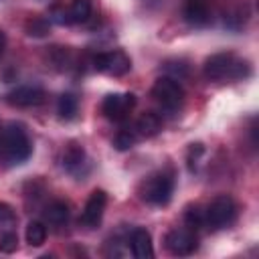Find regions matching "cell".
<instances>
[{"instance_id": "5b68a950", "label": "cell", "mask_w": 259, "mask_h": 259, "mask_svg": "<svg viewBox=\"0 0 259 259\" xmlns=\"http://www.w3.org/2000/svg\"><path fill=\"white\" fill-rule=\"evenodd\" d=\"M237 219V204L229 194H219L204 210V227L219 231L233 225Z\"/></svg>"}, {"instance_id": "8fae6325", "label": "cell", "mask_w": 259, "mask_h": 259, "mask_svg": "<svg viewBox=\"0 0 259 259\" xmlns=\"http://www.w3.org/2000/svg\"><path fill=\"white\" fill-rule=\"evenodd\" d=\"M63 168L73 176H83V172L87 168V156L79 144L73 142L67 146L65 154H63Z\"/></svg>"}, {"instance_id": "4fadbf2b", "label": "cell", "mask_w": 259, "mask_h": 259, "mask_svg": "<svg viewBox=\"0 0 259 259\" xmlns=\"http://www.w3.org/2000/svg\"><path fill=\"white\" fill-rule=\"evenodd\" d=\"M184 16L192 26H204L208 22V18H210L206 0H186Z\"/></svg>"}, {"instance_id": "ac0fdd59", "label": "cell", "mask_w": 259, "mask_h": 259, "mask_svg": "<svg viewBox=\"0 0 259 259\" xmlns=\"http://www.w3.org/2000/svg\"><path fill=\"white\" fill-rule=\"evenodd\" d=\"M24 235H26V243L30 247H40L45 243V239H47V227L42 223H38V221H30Z\"/></svg>"}, {"instance_id": "9c48e42d", "label": "cell", "mask_w": 259, "mask_h": 259, "mask_svg": "<svg viewBox=\"0 0 259 259\" xmlns=\"http://www.w3.org/2000/svg\"><path fill=\"white\" fill-rule=\"evenodd\" d=\"M196 245L198 241L192 229H172L166 235V249L172 255H190Z\"/></svg>"}, {"instance_id": "e0dca14e", "label": "cell", "mask_w": 259, "mask_h": 259, "mask_svg": "<svg viewBox=\"0 0 259 259\" xmlns=\"http://www.w3.org/2000/svg\"><path fill=\"white\" fill-rule=\"evenodd\" d=\"M77 109H79V99L77 95L73 93H63L59 97V103H57V111L63 119H73L77 115Z\"/></svg>"}, {"instance_id": "277c9868", "label": "cell", "mask_w": 259, "mask_h": 259, "mask_svg": "<svg viewBox=\"0 0 259 259\" xmlns=\"http://www.w3.org/2000/svg\"><path fill=\"white\" fill-rule=\"evenodd\" d=\"M152 97L164 113H178L184 103V89L174 77H160L152 87Z\"/></svg>"}, {"instance_id": "7a4b0ae2", "label": "cell", "mask_w": 259, "mask_h": 259, "mask_svg": "<svg viewBox=\"0 0 259 259\" xmlns=\"http://www.w3.org/2000/svg\"><path fill=\"white\" fill-rule=\"evenodd\" d=\"M249 75V65L233 53H217L204 63V77L210 81H237Z\"/></svg>"}, {"instance_id": "52a82bcc", "label": "cell", "mask_w": 259, "mask_h": 259, "mask_svg": "<svg viewBox=\"0 0 259 259\" xmlns=\"http://www.w3.org/2000/svg\"><path fill=\"white\" fill-rule=\"evenodd\" d=\"M134 107H136V95L134 93H109L101 103L103 115L111 121L127 119V115L132 113Z\"/></svg>"}, {"instance_id": "ba28073f", "label": "cell", "mask_w": 259, "mask_h": 259, "mask_svg": "<svg viewBox=\"0 0 259 259\" xmlns=\"http://www.w3.org/2000/svg\"><path fill=\"white\" fill-rule=\"evenodd\" d=\"M105 204H107V194L105 190H93L85 202V208L81 212V219L79 223L87 229H95L101 219H103V212H105Z\"/></svg>"}, {"instance_id": "d6986e66", "label": "cell", "mask_w": 259, "mask_h": 259, "mask_svg": "<svg viewBox=\"0 0 259 259\" xmlns=\"http://www.w3.org/2000/svg\"><path fill=\"white\" fill-rule=\"evenodd\" d=\"M16 227V212L10 204L0 202V233H10Z\"/></svg>"}, {"instance_id": "8992f818", "label": "cell", "mask_w": 259, "mask_h": 259, "mask_svg": "<svg viewBox=\"0 0 259 259\" xmlns=\"http://www.w3.org/2000/svg\"><path fill=\"white\" fill-rule=\"evenodd\" d=\"M93 67L99 71V73H105V75H113V77H121L125 75L130 69H132V61L130 57L115 49V51H107V53H99L95 59H93Z\"/></svg>"}, {"instance_id": "2e32d148", "label": "cell", "mask_w": 259, "mask_h": 259, "mask_svg": "<svg viewBox=\"0 0 259 259\" xmlns=\"http://www.w3.org/2000/svg\"><path fill=\"white\" fill-rule=\"evenodd\" d=\"M91 0H73L69 6V22H87L91 16Z\"/></svg>"}, {"instance_id": "44dd1931", "label": "cell", "mask_w": 259, "mask_h": 259, "mask_svg": "<svg viewBox=\"0 0 259 259\" xmlns=\"http://www.w3.org/2000/svg\"><path fill=\"white\" fill-rule=\"evenodd\" d=\"M186 223H188V227H190L192 231L204 227V210L188 208V212H186Z\"/></svg>"}, {"instance_id": "5bb4252c", "label": "cell", "mask_w": 259, "mask_h": 259, "mask_svg": "<svg viewBox=\"0 0 259 259\" xmlns=\"http://www.w3.org/2000/svg\"><path fill=\"white\" fill-rule=\"evenodd\" d=\"M162 130V117L154 111H146L136 121V134L144 138H152Z\"/></svg>"}, {"instance_id": "603a6c76", "label": "cell", "mask_w": 259, "mask_h": 259, "mask_svg": "<svg viewBox=\"0 0 259 259\" xmlns=\"http://www.w3.org/2000/svg\"><path fill=\"white\" fill-rule=\"evenodd\" d=\"M4 45H6V38H4V32L0 30V57H2V53H4Z\"/></svg>"}, {"instance_id": "9a60e30c", "label": "cell", "mask_w": 259, "mask_h": 259, "mask_svg": "<svg viewBox=\"0 0 259 259\" xmlns=\"http://www.w3.org/2000/svg\"><path fill=\"white\" fill-rule=\"evenodd\" d=\"M45 219H47L49 225H55V227L65 225L67 219H69V204L63 202V200H53L45 208Z\"/></svg>"}, {"instance_id": "6da1fadb", "label": "cell", "mask_w": 259, "mask_h": 259, "mask_svg": "<svg viewBox=\"0 0 259 259\" xmlns=\"http://www.w3.org/2000/svg\"><path fill=\"white\" fill-rule=\"evenodd\" d=\"M32 154V142L20 123H6L0 130V162L6 166L22 164Z\"/></svg>"}, {"instance_id": "7402d4cb", "label": "cell", "mask_w": 259, "mask_h": 259, "mask_svg": "<svg viewBox=\"0 0 259 259\" xmlns=\"http://www.w3.org/2000/svg\"><path fill=\"white\" fill-rule=\"evenodd\" d=\"M16 243H18V237H16L14 231L2 233V237H0V251L2 253H12L16 249Z\"/></svg>"}, {"instance_id": "30bf717a", "label": "cell", "mask_w": 259, "mask_h": 259, "mask_svg": "<svg viewBox=\"0 0 259 259\" xmlns=\"http://www.w3.org/2000/svg\"><path fill=\"white\" fill-rule=\"evenodd\" d=\"M6 101L16 107H34L45 101V91L34 85H22V87H16L14 91H10L6 95Z\"/></svg>"}, {"instance_id": "3957f363", "label": "cell", "mask_w": 259, "mask_h": 259, "mask_svg": "<svg viewBox=\"0 0 259 259\" xmlns=\"http://www.w3.org/2000/svg\"><path fill=\"white\" fill-rule=\"evenodd\" d=\"M142 198L148 204L164 206L170 202L174 192V174L170 170H158L152 176H148L142 184Z\"/></svg>"}, {"instance_id": "7c38bea8", "label": "cell", "mask_w": 259, "mask_h": 259, "mask_svg": "<svg viewBox=\"0 0 259 259\" xmlns=\"http://www.w3.org/2000/svg\"><path fill=\"white\" fill-rule=\"evenodd\" d=\"M132 253L136 259H152L154 257V247H152V237L146 229H134L132 237Z\"/></svg>"}, {"instance_id": "ffe728a7", "label": "cell", "mask_w": 259, "mask_h": 259, "mask_svg": "<svg viewBox=\"0 0 259 259\" xmlns=\"http://www.w3.org/2000/svg\"><path fill=\"white\" fill-rule=\"evenodd\" d=\"M136 140H138V134H136V130L123 127V130H119V132L115 134L113 146H115L119 152H123V150H130V148L136 144Z\"/></svg>"}]
</instances>
